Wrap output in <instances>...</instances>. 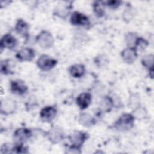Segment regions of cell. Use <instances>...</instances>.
<instances>
[{"mask_svg": "<svg viewBox=\"0 0 154 154\" xmlns=\"http://www.w3.org/2000/svg\"><path fill=\"white\" fill-rule=\"evenodd\" d=\"M17 43V40L10 33H7L4 34L2 37L0 42L1 52H2L4 49L13 50L16 48Z\"/></svg>", "mask_w": 154, "mask_h": 154, "instance_id": "obj_9", "label": "cell"}, {"mask_svg": "<svg viewBox=\"0 0 154 154\" xmlns=\"http://www.w3.org/2000/svg\"><path fill=\"white\" fill-rule=\"evenodd\" d=\"M17 109L16 102L11 98H4L1 100V114L8 116L13 114Z\"/></svg>", "mask_w": 154, "mask_h": 154, "instance_id": "obj_6", "label": "cell"}, {"mask_svg": "<svg viewBox=\"0 0 154 154\" xmlns=\"http://www.w3.org/2000/svg\"><path fill=\"white\" fill-rule=\"evenodd\" d=\"M78 121L80 125L85 127H91L96 123V119L90 114L86 112L80 114Z\"/></svg>", "mask_w": 154, "mask_h": 154, "instance_id": "obj_19", "label": "cell"}, {"mask_svg": "<svg viewBox=\"0 0 154 154\" xmlns=\"http://www.w3.org/2000/svg\"><path fill=\"white\" fill-rule=\"evenodd\" d=\"M47 136L49 141L53 144L60 143L65 138V134L63 129L58 126H54L50 129L48 132Z\"/></svg>", "mask_w": 154, "mask_h": 154, "instance_id": "obj_8", "label": "cell"}, {"mask_svg": "<svg viewBox=\"0 0 154 154\" xmlns=\"http://www.w3.org/2000/svg\"><path fill=\"white\" fill-rule=\"evenodd\" d=\"M32 136V132L26 128H20L14 132L13 141L15 144H24Z\"/></svg>", "mask_w": 154, "mask_h": 154, "instance_id": "obj_3", "label": "cell"}, {"mask_svg": "<svg viewBox=\"0 0 154 154\" xmlns=\"http://www.w3.org/2000/svg\"><path fill=\"white\" fill-rule=\"evenodd\" d=\"M14 67V65L11 60L5 59L1 61V63H0L1 73L4 75L13 74L14 72L13 70V68Z\"/></svg>", "mask_w": 154, "mask_h": 154, "instance_id": "obj_17", "label": "cell"}, {"mask_svg": "<svg viewBox=\"0 0 154 154\" xmlns=\"http://www.w3.org/2000/svg\"><path fill=\"white\" fill-rule=\"evenodd\" d=\"M70 75L75 78H79L83 76L85 73V67L82 64H75L71 66L69 69Z\"/></svg>", "mask_w": 154, "mask_h": 154, "instance_id": "obj_16", "label": "cell"}, {"mask_svg": "<svg viewBox=\"0 0 154 154\" xmlns=\"http://www.w3.org/2000/svg\"><path fill=\"white\" fill-rule=\"evenodd\" d=\"M72 8L71 4H67L63 3L61 4H58L57 6L54 11V15H56L61 18H66L69 13H70V9Z\"/></svg>", "mask_w": 154, "mask_h": 154, "instance_id": "obj_18", "label": "cell"}, {"mask_svg": "<svg viewBox=\"0 0 154 154\" xmlns=\"http://www.w3.org/2000/svg\"><path fill=\"white\" fill-rule=\"evenodd\" d=\"M57 64L55 59L46 54L40 55L36 62L37 67L42 71H49L54 68Z\"/></svg>", "mask_w": 154, "mask_h": 154, "instance_id": "obj_5", "label": "cell"}, {"mask_svg": "<svg viewBox=\"0 0 154 154\" xmlns=\"http://www.w3.org/2000/svg\"><path fill=\"white\" fill-rule=\"evenodd\" d=\"M13 146L10 143H4L1 147L0 152L1 153H13Z\"/></svg>", "mask_w": 154, "mask_h": 154, "instance_id": "obj_27", "label": "cell"}, {"mask_svg": "<svg viewBox=\"0 0 154 154\" xmlns=\"http://www.w3.org/2000/svg\"><path fill=\"white\" fill-rule=\"evenodd\" d=\"M35 56V52L31 48H23L16 54V58L20 61H31Z\"/></svg>", "mask_w": 154, "mask_h": 154, "instance_id": "obj_13", "label": "cell"}, {"mask_svg": "<svg viewBox=\"0 0 154 154\" xmlns=\"http://www.w3.org/2000/svg\"><path fill=\"white\" fill-rule=\"evenodd\" d=\"M10 90L15 95L22 96L27 93L28 88L24 81L20 79H15L10 81Z\"/></svg>", "mask_w": 154, "mask_h": 154, "instance_id": "obj_7", "label": "cell"}, {"mask_svg": "<svg viewBox=\"0 0 154 154\" xmlns=\"http://www.w3.org/2000/svg\"><path fill=\"white\" fill-rule=\"evenodd\" d=\"M138 36L134 32H129L126 34L125 38L128 47H134Z\"/></svg>", "mask_w": 154, "mask_h": 154, "instance_id": "obj_26", "label": "cell"}, {"mask_svg": "<svg viewBox=\"0 0 154 154\" xmlns=\"http://www.w3.org/2000/svg\"><path fill=\"white\" fill-rule=\"evenodd\" d=\"M135 120L132 114L124 113L114 122L113 127L118 131H128L134 127Z\"/></svg>", "mask_w": 154, "mask_h": 154, "instance_id": "obj_1", "label": "cell"}, {"mask_svg": "<svg viewBox=\"0 0 154 154\" xmlns=\"http://www.w3.org/2000/svg\"><path fill=\"white\" fill-rule=\"evenodd\" d=\"M14 29L17 34L23 37L26 38L28 36L29 26L23 19H19L16 23Z\"/></svg>", "mask_w": 154, "mask_h": 154, "instance_id": "obj_15", "label": "cell"}, {"mask_svg": "<svg viewBox=\"0 0 154 154\" xmlns=\"http://www.w3.org/2000/svg\"><path fill=\"white\" fill-rule=\"evenodd\" d=\"M36 42L43 49H49L54 43V37L52 34L46 30H43L39 32L36 37Z\"/></svg>", "mask_w": 154, "mask_h": 154, "instance_id": "obj_4", "label": "cell"}, {"mask_svg": "<svg viewBox=\"0 0 154 154\" xmlns=\"http://www.w3.org/2000/svg\"><path fill=\"white\" fill-rule=\"evenodd\" d=\"M57 109L53 106H46L43 108L40 112V117L42 121L47 123L51 122L56 117Z\"/></svg>", "mask_w": 154, "mask_h": 154, "instance_id": "obj_11", "label": "cell"}, {"mask_svg": "<svg viewBox=\"0 0 154 154\" xmlns=\"http://www.w3.org/2000/svg\"><path fill=\"white\" fill-rule=\"evenodd\" d=\"M121 57L123 61L128 64L134 63L136 60L138 52L134 47H128L121 52Z\"/></svg>", "mask_w": 154, "mask_h": 154, "instance_id": "obj_12", "label": "cell"}, {"mask_svg": "<svg viewBox=\"0 0 154 154\" xmlns=\"http://www.w3.org/2000/svg\"><path fill=\"white\" fill-rule=\"evenodd\" d=\"M123 19L126 22L129 21L133 17V13L130 10L125 11L124 13L123 14Z\"/></svg>", "mask_w": 154, "mask_h": 154, "instance_id": "obj_29", "label": "cell"}, {"mask_svg": "<svg viewBox=\"0 0 154 154\" xmlns=\"http://www.w3.org/2000/svg\"><path fill=\"white\" fill-rule=\"evenodd\" d=\"M89 135L85 132L76 131L69 135L68 139L70 143L71 147L81 150L83 144L88 138Z\"/></svg>", "mask_w": 154, "mask_h": 154, "instance_id": "obj_2", "label": "cell"}, {"mask_svg": "<svg viewBox=\"0 0 154 154\" xmlns=\"http://www.w3.org/2000/svg\"><path fill=\"white\" fill-rule=\"evenodd\" d=\"M70 22L72 25L79 26H87L90 23L88 17L85 14L79 11H74L72 13Z\"/></svg>", "mask_w": 154, "mask_h": 154, "instance_id": "obj_10", "label": "cell"}, {"mask_svg": "<svg viewBox=\"0 0 154 154\" xmlns=\"http://www.w3.org/2000/svg\"><path fill=\"white\" fill-rule=\"evenodd\" d=\"M100 105L101 111L106 112H109L114 106V102L112 98L109 96H105L101 101Z\"/></svg>", "mask_w": 154, "mask_h": 154, "instance_id": "obj_21", "label": "cell"}, {"mask_svg": "<svg viewBox=\"0 0 154 154\" xmlns=\"http://www.w3.org/2000/svg\"><path fill=\"white\" fill-rule=\"evenodd\" d=\"M105 6L104 1H96L93 4V11L95 15L99 17H102L105 14Z\"/></svg>", "mask_w": 154, "mask_h": 154, "instance_id": "obj_20", "label": "cell"}, {"mask_svg": "<svg viewBox=\"0 0 154 154\" xmlns=\"http://www.w3.org/2000/svg\"><path fill=\"white\" fill-rule=\"evenodd\" d=\"M149 45V42L143 38V37H137L135 45L134 48L136 49L137 52H142L146 49V48Z\"/></svg>", "mask_w": 154, "mask_h": 154, "instance_id": "obj_24", "label": "cell"}, {"mask_svg": "<svg viewBox=\"0 0 154 154\" xmlns=\"http://www.w3.org/2000/svg\"><path fill=\"white\" fill-rule=\"evenodd\" d=\"M105 6H108V7L112 8V9H116L117 8H118L120 4H122V1H104Z\"/></svg>", "mask_w": 154, "mask_h": 154, "instance_id": "obj_28", "label": "cell"}, {"mask_svg": "<svg viewBox=\"0 0 154 154\" xmlns=\"http://www.w3.org/2000/svg\"><path fill=\"white\" fill-rule=\"evenodd\" d=\"M10 4V1H1V8H3Z\"/></svg>", "mask_w": 154, "mask_h": 154, "instance_id": "obj_30", "label": "cell"}, {"mask_svg": "<svg viewBox=\"0 0 154 154\" xmlns=\"http://www.w3.org/2000/svg\"><path fill=\"white\" fill-rule=\"evenodd\" d=\"M132 114L133 115L135 119L142 120L146 117L147 115V112L145 108L140 106L133 110Z\"/></svg>", "mask_w": 154, "mask_h": 154, "instance_id": "obj_23", "label": "cell"}, {"mask_svg": "<svg viewBox=\"0 0 154 154\" xmlns=\"http://www.w3.org/2000/svg\"><path fill=\"white\" fill-rule=\"evenodd\" d=\"M128 105L132 110L140 106V97L138 93H131L129 98Z\"/></svg>", "mask_w": 154, "mask_h": 154, "instance_id": "obj_22", "label": "cell"}, {"mask_svg": "<svg viewBox=\"0 0 154 154\" xmlns=\"http://www.w3.org/2000/svg\"><path fill=\"white\" fill-rule=\"evenodd\" d=\"M141 64L144 67L149 69V70L153 69V55L147 54L144 56L141 60Z\"/></svg>", "mask_w": 154, "mask_h": 154, "instance_id": "obj_25", "label": "cell"}, {"mask_svg": "<svg viewBox=\"0 0 154 154\" xmlns=\"http://www.w3.org/2000/svg\"><path fill=\"white\" fill-rule=\"evenodd\" d=\"M91 94L88 92L82 93L76 99V103L79 108L81 110L87 108L91 102Z\"/></svg>", "mask_w": 154, "mask_h": 154, "instance_id": "obj_14", "label": "cell"}]
</instances>
